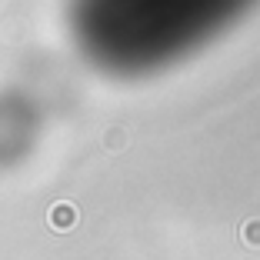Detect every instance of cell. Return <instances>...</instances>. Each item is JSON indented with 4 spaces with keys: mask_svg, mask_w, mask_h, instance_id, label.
I'll list each match as a JSON object with an SVG mask.
<instances>
[{
    "mask_svg": "<svg viewBox=\"0 0 260 260\" xmlns=\"http://www.w3.org/2000/svg\"><path fill=\"white\" fill-rule=\"evenodd\" d=\"M54 223L57 227H70V223H74V207H57Z\"/></svg>",
    "mask_w": 260,
    "mask_h": 260,
    "instance_id": "obj_2",
    "label": "cell"
},
{
    "mask_svg": "<svg viewBox=\"0 0 260 260\" xmlns=\"http://www.w3.org/2000/svg\"><path fill=\"white\" fill-rule=\"evenodd\" d=\"M240 234H244V244L247 247H260V220H257V217H253V220H247Z\"/></svg>",
    "mask_w": 260,
    "mask_h": 260,
    "instance_id": "obj_1",
    "label": "cell"
}]
</instances>
